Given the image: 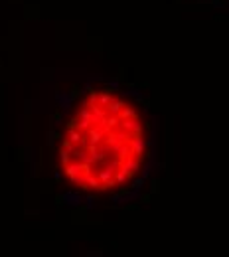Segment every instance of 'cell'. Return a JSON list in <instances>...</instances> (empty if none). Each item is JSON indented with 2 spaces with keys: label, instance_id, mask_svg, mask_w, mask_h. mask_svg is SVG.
Returning <instances> with one entry per match:
<instances>
[{
  "label": "cell",
  "instance_id": "cell-1",
  "mask_svg": "<svg viewBox=\"0 0 229 257\" xmlns=\"http://www.w3.org/2000/svg\"><path fill=\"white\" fill-rule=\"evenodd\" d=\"M150 153L144 109L115 87L93 85L67 111L56 141V168L71 190L113 198L142 178Z\"/></svg>",
  "mask_w": 229,
  "mask_h": 257
}]
</instances>
